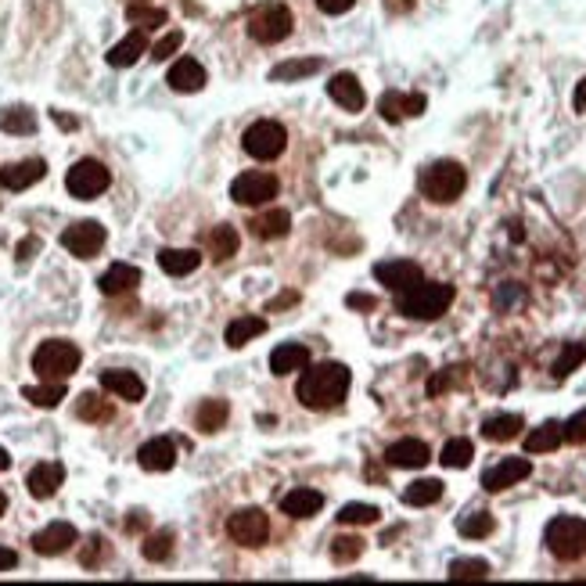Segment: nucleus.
<instances>
[{
  "mask_svg": "<svg viewBox=\"0 0 586 586\" xmlns=\"http://www.w3.org/2000/svg\"><path fill=\"white\" fill-rule=\"evenodd\" d=\"M350 367L342 363H317V367H302V378L295 385V396L302 407L309 411H331L350 396Z\"/></svg>",
  "mask_w": 586,
  "mask_h": 586,
  "instance_id": "f257e3e1",
  "label": "nucleus"
},
{
  "mask_svg": "<svg viewBox=\"0 0 586 586\" xmlns=\"http://www.w3.org/2000/svg\"><path fill=\"white\" fill-rule=\"evenodd\" d=\"M454 285H443V281H417L413 288L400 292V302L396 309L411 320H439L450 302H454Z\"/></svg>",
  "mask_w": 586,
  "mask_h": 586,
  "instance_id": "f03ea898",
  "label": "nucleus"
},
{
  "mask_svg": "<svg viewBox=\"0 0 586 586\" xmlns=\"http://www.w3.org/2000/svg\"><path fill=\"white\" fill-rule=\"evenodd\" d=\"M421 194L428 198V202H435V205H450V202H457L461 194H465V187H468V173H465V166L461 162H454V159H443V162H432L424 173H421Z\"/></svg>",
  "mask_w": 586,
  "mask_h": 586,
  "instance_id": "7ed1b4c3",
  "label": "nucleus"
},
{
  "mask_svg": "<svg viewBox=\"0 0 586 586\" xmlns=\"http://www.w3.org/2000/svg\"><path fill=\"white\" fill-rule=\"evenodd\" d=\"M79 350L65 339H47L40 342V350L33 352V371L44 378V382H65L79 371Z\"/></svg>",
  "mask_w": 586,
  "mask_h": 586,
  "instance_id": "20e7f679",
  "label": "nucleus"
},
{
  "mask_svg": "<svg viewBox=\"0 0 586 586\" xmlns=\"http://www.w3.org/2000/svg\"><path fill=\"white\" fill-rule=\"evenodd\" d=\"M543 543L558 561H580L586 554V522L572 518V515H561V518H554L547 526Z\"/></svg>",
  "mask_w": 586,
  "mask_h": 586,
  "instance_id": "39448f33",
  "label": "nucleus"
},
{
  "mask_svg": "<svg viewBox=\"0 0 586 586\" xmlns=\"http://www.w3.org/2000/svg\"><path fill=\"white\" fill-rule=\"evenodd\" d=\"M241 144H245V152H248L252 159L270 162V159H277V155L288 148V130H285L281 122H274V119H259V122H252V126L245 130Z\"/></svg>",
  "mask_w": 586,
  "mask_h": 586,
  "instance_id": "423d86ee",
  "label": "nucleus"
},
{
  "mask_svg": "<svg viewBox=\"0 0 586 586\" xmlns=\"http://www.w3.org/2000/svg\"><path fill=\"white\" fill-rule=\"evenodd\" d=\"M292 26L295 18L285 4H267L256 15H248V37L256 44H281V40H288Z\"/></svg>",
  "mask_w": 586,
  "mask_h": 586,
  "instance_id": "0eeeda50",
  "label": "nucleus"
},
{
  "mask_svg": "<svg viewBox=\"0 0 586 586\" xmlns=\"http://www.w3.org/2000/svg\"><path fill=\"white\" fill-rule=\"evenodd\" d=\"M109 183H112V173H109V170H105V162H98V159H79V162L65 173V187H68V194H72V198H79V202H90V198L105 194V191H109Z\"/></svg>",
  "mask_w": 586,
  "mask_h": 586,
  "instance_id": "6e6552de",
  "label": "nucleus"
},
{
  "mask_svg": "<svg viewBox=\"0 0 586 586\" xmlns=\"http://www.w3.org/2000/svg\"><path fill=\"white\" fill-rule=\"evenodd\" d=\"M277 176L263 173V170H252V173H241L231 183V198L237 205H267L270 198H277Z\"/></svg>",
  "mask_w": 586,
  "mask_h": 586,
  "instance_id": "1a4fd4ad",
  "label": "nucleus"
},
{
  "mask_svg": "<svg viewBox=\"0 0 586 586\" xmlns=\"http://www.w3.org/2000/svg\"><path fill=\"white\" fill-rule=\"evenodd\" d=\"M227 532H231V539L241 543V547H263L267 536H270V518H267L259 508H241V511L231 515Z\"/></svg>",
  "mask_w": 586,
  "mask_h": 586,
  "instance_id": "9d476101",
  "label": "nucleus"
},
{
  "mask_svg": "<svg viewBox=\"0 0 586 586\" xmlns=\"http://www.w3.org/2000/svg\"><path fill=\"white\" fill-rule=\"evenodd\" d=\"M105 227L98 224V220H79V224H72V227H65V235H61V245L76 256V259H94L101 248H105Z\"/></svg>",
  "mask_w": 586,
  "mask_h": 586,
  "instance_id": "9b49d317",
  "label": "nucleus"
},
{
  "mask_svg": "<svg viewBox=\"0 0 586 586\" xmlns=\"http://www.w3.org/2000/svg\"><path fill=\"white\" fill-rule=\"evenodd\" d=\"M374 277H378L385 288H392V292H407L417 281H424V277H421V267L411 263V259H385V263L374 267Z\"/></svg>",
  "mask_w": 586,
  "mask_h": 586,
  "instance_id": "f8f14e48",
  "label": "nucleus"
},
{
  "mask_svg": "<svg viewBox=\"0 0 586 586\" xmlns=\"http://www.w3.org/2000/svg\"><path fill=\"white\" fill-rule=\"evenodd\" d=\"M528 475H532V465H528L526 457H508V461L493 465V468L482 475V489H486V493H500V489H508V486H518Z\"/></svg>",
  "mask_w": 586,
  "mask_h": 586,
  "instance_id": "ddd939ff",
  "label": "nucleus"
},
{
  "mask_svg": "<svg viewBox=\"0 0 586 586\" xmlns=\"http://www.w3.org/2000/svg\"><path fill=\"white\" fill-rule=\"evenodd\" d=\"M424 94H400V90H385L382 101H378V112L385 122H403V119H413L424 112Z\"/></svg>",
  "mask_w": 586,
  "mask_h": 586,
  "instance_id": "4468645a",
  "label": "nucleus"
},
{
  "mask_svg": "<svg viewBox=\"0 0 586 586\" xmlns=\"http://www.w3.org/2000/svg\"><path fill=\"white\" fill-rule=\"evenodd\" d=\"M47 176V162L44 159H22V162H11L0 170V187L4 191H26L33 183H40Z\"/></svg>",
  "mask_w": 586,
  "mask_h": 586,
  "instance_id": "2eb2a0df",
  "label": "nucleus"
},
{
  "mask_svg": "<svg viewBox=\"0 0 586 586\" xmlns=\"http://www.w3.org/2000/svg\"><path fill=\"white\" fill-rule=\"evenodd\" d=\"M76 539H79V536H76V526H68V522H51V526L40 528V532L33 536V550L44 554V558H58V554H65Z\"/></svg>",
  "mask_w": 586,
  "mask_h": 586,
  "instance_id": "dca6fc26",
  "label": "nucleus"
},
{
  "mask_svg": "<svg viewBox=\"0 0 586 586\" xmlns=\"http://www.w3.org/2000/svg\"><path fill=\"white\" fill-rule=\"evenodd\" d=\"M432 461V450L421 439H400L385 450V465L389 468H424Z\"/></svg>",
  "mask_w": 586,
  "mask_h": 586,
  "instance_id": "f3484780",
  "label": "nucleus"
},
{
  "mask_svg": "<svg viewBox=\"0 0 586 586\" xmlns=\"http://www.w3.org/2000/svg\"><path fill=\"white\" fill-rule=\"evenodd\" d=\"M328 94L335 105H342L346 112H360L367 105V94H363V83L352 76V72H339L331 83H328Z\"/></svg>",
  "mask_w": 586,
  "mask_h": 586,
  "instance_id": "a211bd4d",
  "label": "nucleus"
},
{
  "mask_svg": "<svg viewBox=\"0 0 586 586\" xmlns=\"http://www.w3.org/2000/svg\"><path fill=\"white\" fill-rule=\"evenodd\" d=\"M61 482H65V468H61L58 461H44V465H37V468L29 471V478H26L29 493H33L37 500H51V497L58 493Z\"/></svg>",
  "mask_w": 586,
  "mask_h": 586,
  "instance_id": "6ab92c4d",
  "label": "nucleus"
},
{
  "mask_svg": "<svg viewBox=\"0 0 586 586\" xmlns=\"http://www.w3.org/2000/svg\"><path fill=\"white\" fill-rule=\"evenodd\" d=\"M101 389L112 392L126 403H141L144 400V382L133 371H101Z\"/></svg>",
  "mask_w": 586,
  "mask_h": 586,
  "instance_id": "aec40b11",
  "label": "nucleus"
},
{
  "mask_svg": "<svg viewBox=\"0 0 586 586\" xmlns=\"http://www.w3.org/2000/svg\"><path fill=\"white\" fill-rule=\"evenodd\" d=\"M166 83L173 87L176 94H198V90L205 87V68H202L194 58H180V61H173Z\"/></svg>",
  "mask_w": 586,
  "mask_h": 586,
  "instance_id": "412c9836",
  "label": "nucleus"
},
{
  "mask_svg": "<svg viewBox=\"0 0 586 586\" xmlns=\"http://www.w3.org/2000/svg\"><path fill=\"white\" fill-rule=\"evenodd\" d=\"M137 461L144 471H170L176 465V446L173 439H148L141 450H137Z\"/></svg>",
  "mask_w": 586,
  "mask_h": 586,
  "instance_id": "4be33fe9",
  "label": "nucleus"
},
{
  "mask_svg": "<svg viewBox=\"0 0 586 586\" xmlns=\"http://www.w3.org/2000/svg\"><path fill=\"white\" fill-rule=\"evenodd\" d=\"M141 285V270L137 267H130V263H112L105 274H101V281H98V288L105 295H122V292H133Z\"/></svg>",
  "mask_w": 586,
  "mask_h": 586,
  "instance_id": "5701e85b",
  "label": "nucleus"
},
{
  "mask_svg": "<svg viewBox=\"0 0 586 586\" xmlns=\"http://www.w3.org/2000/svg\"><path fill=\"white\" fill-rule=\"evenodd\" d=\"M159 267H162L170 277L194 274V270L202 267V252H194V248H162V252H159Z\"/></svg>",
  "mask_w": 586,
  "mask_h": 586,
  "instance_id": "b1692460",
  "label": "nucleus"
},
{
  "mask_svg": "<svg viewBox=\"0 0 586 586\" xmlns=\"http://www.w3.org/2000/svg\"><path fill=\"white\" fill-rule=\"evenodd\" d=\"M309 363V350L306 346H298V342H285V346H277V350L270 352V371L281 378V374H295V371H302Z\"/></svg>",
  "mask_w": 586,
  "mask_h": 586,
  "instance_id": "393cba45",
  "label": "nucleus"
},
{
  "mask_svg": "<svg viewBox=\"0 0 586 586\" xmlns=\"http://www.w3.org/2000/svg\"><path fill=\"white\" fill-rule=\"evenodd\" d=\"M144 51H148V37H144V29H137V33H126L116 47L109 51V65H116V68H130L133 61H141V55H144Z\"/></svg>",
  "mask_w": 586,
  "mask_h": 586,
  "instance_id": "a878e982",
  "label": "nucleus"
},
{
  "mask_svg": "<svg viewBox=\"0 0 586 586\" xmlns=\"http://www.w3.org/2000/svg\"><path fill=\"white\" fill-rule=\"evenodd\" d=\"M522 428H526V421H522L518 413H497V417H489V421L482 424V435H486L489 443H511V439L522 435Z\"/></svg>",
  "mask_w": 586,
  "mask_h": 586,
  "instance_id": "bb28decb",
  "label": "nucleus"
},
{
  "mask_svg": "<svg viewBox=\"0 0 586 586\" xmlns=\"http://www.w3.org/2000/svg\"><path fill=\"white\" fill-rule=\"evenodd\" d=\"M248 227H252V235L263 237V241H277V237H285L292 231V216L285 209H270V213L256 216Z\"/></svg>",
  "mask_w": 586,
  "mask_h": 586,
  "instance_id": "cd10ccee",
  "label": "nucleus"
},
{
  "mask_svg": "<svg viewBox=\"0 0 586 586\" xmlns=\"http://www.w3.org/2000/svg\"><path fill=\"white\" fill-rule=\"evenodd\" d=\"M320 508H324V497H320L317 489H292V493L281 500V511L292 515V518H313Z\"/></svg>",
  "mask_w": 586,
  "mask_h": 586,
  "instance_id": "c85d7f7f",
  "label": "nucleus"
},
{
  "mask_svg": "<svg viewBox=\"0 0 586 586\" xmlns=\"http://www.w3.org/2000/svg\"><path fill=\"white\" fill-rule=\"evenodd\" d=\"M561 443H565L561 424H558V421H547V424L532 428L526 435V454H550V450H558Z\"/></svg>",
  "mask_w": 586,
  "mask_h": 586,
  "instance_id": "c756f323",
  "label": "nucleus"
},
{
  "mask_svg": "<svg viewBox=\"0 0 586 586\" xmlns=\"http://www.w3.org/2000/svg\"><path fill=\"white\" fill-rule=\"evenodd\" d=\"M0 130L15 133V137H29V133H37V112L26 105H11L0 112Z\"/></svg>",
  "mask_w": 586,
  "mask_h": 586,
  "instance_id": "7c9ffc66",
  "label": "nucleus"
},
{
  "mask_svg": "<svg viewBox=\"0 0 586 586\" xmlns=\"http://www.w3.org/2000/svg\"><path fill=\"white\" fill-rule=\"evenodd\" d=\"M267 331V320L263 317H237L227 324V346L231 350H241V346H248L252 339H259Z\"/></svg>",
  "mask_w": 586,
  "mask_h": 586,
  "instance_id": "2f4dec72",
  "label": "nucleus"
},
{
  "mask_svg": "<svg viewBox=\"0 0 586 586\" xmlns=\"http://www.w3.org/2000/svg\"><path fill=\"white\" fill-rule=\"evenodd\" d=\"M320 68H324L320 58H292V61L274 65V68H270V79H274V83H292V79H306V76H313V72H320Z\"/></svg>",
  "mask_w": 586,
  "mask_h": 586,
  "instance_id": "473e14b6",
  "label": "nucleus"
},
{
  "mask_svg": "<svg viewBox=\"0 0 586 586\" xmlns=\"http://www.w3.org/2000/svg\"><path fill=\"white\" fill-rule=\"evenodd\" d=\"M227 417H231V407L224 403V400H205L198 413H194V424L205 432V435H213V432H220L224 424H227Z\"/></svg>",
  "mask_w": 586,
  "mask_h": 586,
  "instance_id": "72a5a7b5",
  "label": "nucleus"
},
{
  "mask_svg": "<svg viewBox=\"0 0 586 586\" xmlns=\"http://www.w3.org/2000/svg\"><path fill=\"white\" fill-rule=\"evenodd\" d=\"M22 396L33 403V407H44V411H55L61 400H65V382H44V385H29L22 389Z\"/></svg>",
  "mask_w": 586,
  "mask_h": 586,
  "instance_id": "f704fd0d",
  "label": "nucleus"
},
{
  "mask_svg": "<svg viewBox=\"0 0 586 586\" xmlns=\"http://www.w3.org/2000/svg\"><path fill=\"white\" fill-rule=\"evenodd\" d=\"M443 497V482L439 478H417L411 482L407 489H403V500L411 504V508H428V504H435Z\"/></svg>",
  "mask_w": 586,
  "mask_h": 586,
  "instance_id": "c9c22d12",
  "label": "nucleus"
},
{
  "mask_svg": "<svg viewBox=\"0 0 586 586\" xmlns=\"http://www.w3.org/2000/svg\"><path fill=\"white\" fill-rule=\"evenodd\" d=\"M112 403H105L101 396H94V392H83L79 400H76V417L79 421H94V424H105V421H112Z\"/></svg>",
  "mask_w": 586,
  "mask_h": 586,
  "instance_id": "e433bc0d",
  "label": "nucleus"
},
{
  "mask_svg": "<svg viewBox=\"0 0 586 586\" xmlns=\"http://www.w3.org/2000/svg\"><path fill=\"white\" fill-rule=\"evenodd\" d=\"M237 245H241V237L231 224H220V227H213V235H209V248H213V259H231L237 256Z\"/></svg>",
  "mask_w": 586,
  "mask_h": 586,
  "instance_id": "4c0bfd02",
  "label": "nucleus"
},
{
  "mask_svg": "<svg viewBox=\"0 0 586 586\" xmlns=\"http://www.w3.org/2000/svg\"><path fill=\"white\" fill-rule=\"evenodd\" d=\"M126 18H130L137 29H144V33H148V29H162V26H166V11H162V7H148L144 0L130 4V7H126Z\"/></svg>",
  "mask_w": 586,
  "mask_h": 586,
  "instance_id": "58836bf2",
  "label": "nucleus"
},
{
  "mask_svg": "<svg viewBox=\"0 0 586 586\" xmlns=\"http://www.w3.org/2000/svg\"><path fill=\"white\" fill-rule=\"evenodd\" d=\"M454 583H475V580H489V561H482V558H461V561H454L450 565V572H446Z\"/></svg>",
  "mask_w": 586,
  "mask_h": 586,
  "instance_id": "ea45409f",
  "label": "nucleus"
},
{
  "mask_svg": "<svg viewBox=\"0 0 586 586\" xmlns=\"http://www.w3.org/2000/svg\"><path fill=\"white\" fill-rule=\"evenodd\" d=\"M471 457H475V446H471L468 439H450V443L443 446V454H439L443 468H468Z\"/></svg>",
  "mask_w": 586,
  "mask_h": 586,
  "instance_id": "a19ab883",
  "label": "nucleus"
},
{
  "mask_svg": "<svg viewBox=\"0 0 586 586\" xmlns=\"http://www.w3.org/2000/svg\"><path fill=\"white\" fill-rule=\"evenodd\" d=\"M583 360H586V342H569V346L561 350V356L554 360L550 371H554V378H569Z\"/></svg>",
  "mask_w": 586,
  "mask_h": 586,
  "instance_id": "79ce46f5",
  "label": "nucleus"
},
{
  "mask_svg": "<svg viewBox=\"0 0 586 586\" xmlns=\"http://www.w3.org/2000/svg\"><path fill=\"white\" fill-rule=\"evenodd\" d=\"M382 518V511L374 508V504H346L342 511H339V522L342 526H374Z\"/></svg>",
  "mask_w": 586,
  "mask_h": 586,
  "instance_id": "37998d69",
  "label": "nucleus"
},
{
  "mask_svg": "<svg viewBox=\"0 0 586 586\" xmlns=\"http://www.w3.org/2000/svg\"><path fill=\"white\" fill-rule=\"evenodd\" d=\"M363 554V539L360 536H339L335 543H331V561L335 565H350Z\"/></svg>",
  "mask_w": 586,
  "mask_h": 586,
  "instance_id": "c03bdc74",
  "label": "nucleus"
},
{
  "mask_svg": "<svg viewBox=\"0 0 586 586\" xmlns=\"http://www.w3.org/2000/svg\"><path fill=\"white\" fill-rule=\"evenodd\" d=\"M141 550H144L148 561H166L173 554V532H152Z\"/></svg>",
  "mask_w": 586,
  "mask_h": 586,
  "instance_id": "a18cd8bd",
  "label": "nucleus"
},
{
  "mask_svg": "<svg viewBox=\"0 0 586 586\" xmlns=\"http://www.w3.org/2000/svg\"><path fill=\"white\" fill-rule=\"evenodd\" d=\"M457 528H461V536H465V539H482V536H489V532H493V515H486V511L465 515V518L457 522Z\"/></svg>",
  "mask_w": 586,
  "mask_h": 586,
  "instance_id": "49530a36",
  "label": "nucleus"
},
{
  "mask_svg": "<svg viewBox=\"0 0 586 586\" xmlns=\"http://www.w3.org/2000/svg\"><path fill=\"white\" fill-rule=\"evenodd\" d=\"M561 432H565V443H572V446H583V443H586V411L572 413V417L561 424Z\"/></svg>",
  "mask_w": 586,
  "mask_h": 586,
  "instance_id": "de8ad7c7",
  "label": "nucleus"
},
{
  "mask_svg": "<svg viewBox=\"0 0 586 586\" xmlns=\"http://www.w3.org/2000/svg\"><path fill=\"white\" fill-rule=\"evenodd\" d=\"M180 44H183V33H180V29L166 33V37H162V40H159V44L152 47V58H155V61H166L170 55H176V51H180Z\"/></svg>",
  "mask_w": 586,
  "mask_h": 586,
  "instance_id": "09e8293b",
  "label": "nucleus"
},
{
  "mask_svg": "<svg viewBox=\"0 0 586 586\" xmlns=\"http://www.w3.org/2000/svg\"><path fill=\"white\" fill-rule=\"evenodd\" d=\"M511 302H522V288H518V285H500V288H497V309H504V306H511Z\"/></svg>",
  "mask_w": 586,
  "mask_h": 586,
  "instance_id": "8fccbe9b",
  "label": "nucleus"
},
{
  "mask_svg": "<svg viewBox=\"0 0 586 586\" xmlns=\"http://www.w3.org/2000/svg\"><path fill=\"white\" fill-rule=\"evenodd\" d=\"M352 4H356V0H317V7H320L324 15H346Z\"/></svg>",
  "mask_w": 586,
  "mask_h": 586,
  "instance_id": "3c124183",
  "label": "nucleus"
},
{
  "mask_svg": "<svg viewBox=\"0 0 586 586\" xmlns=\"http://www.w3.org/2000/svg\"><path fill=\"white\" fill-rule=\"evenodd\" d=\"M346 302H350L352 309H374V306H378V298H374V295H363V292H352Z\"/></svg>",
  "mask_w": 586,
  "mask_h": 586,
  "instance_id": "603ef678",
  "label": "nucleus"
},
{
  "mask_svg": "<svg viewBox=\"0 0 586 586\" xmlns=\"http://www.w3.org/2000/svg\"><path fill=\"white\" fill-rule=\"evenodd\" d=\"M37 248H40V241H37V237H26V241L18 245V263H29Z\"/></svg>",
  "mask_w": 586,
  "mask_h": 586,
  "instance_id": "864d4df0",
  "label": "nucleus"
},
{
  "mask_svg": "<svg viewBox=\"0 0 586 586\" xmlns=\"http://www.w3.org/2000/svg\"><path fill=\"white\" fill-rule=\"evenodd\" d=\"M18 565V554L11 550V547H0V572H7V569H15Z\"/></svg>",
  "mask_w": 586,
  "mask_h": 586,
  "instance_id": "5fc2aeb1",
  "label": "nucleus"
},
{
  "mask_svg": "<svg viewBox=\"0 0 586 586\" xmlns=\"http://www.w3.org/2000/svg\"><path fill=\"white\" fill-rule=\"evenodd\" d=\"M90 543H94V547H90V550H87V554H83V565H87V569H90V565H94V561H98V554H101V550H105V543H101V539H98V536H94V539H90Z\"/></svg>",
  "mask_w": 586,
  "mask_h": 586,
  "instance_id": "6e6d98bb",
  "label": "nucleus"
},
{
  "mask_svg": "<svg viewBox=\"0 0 586 586\" xmlns=\"http://www.w3.org/2000/svg\"><path fill=\"white\" fill-rule=\"evenodd\" d=\"M572 105H576V112H586V76H583V83L576 87V98H572Z\"/></svg>",
  "mask_w": 586,
  "mask_h": 586,
  "instance_id": "4d7b16f0",
  "label": "nucleus"
},
{
  "mask_svg": "<svg viewBox=\"0 0 586 586\" xmlns=\"http://www.w3.org/2000/svg\"><path fill=\"white\" fill-rule=\"evenodd\" d=\"M55 122H58L61 130H76V119H68V116H61V112H55Z\"/></svg>",
  "mask_w": 586,
  "mask_h": 586,
  "instance_id": "13d9d810",
  "label": "nucleus"
},
{
  "mask_svg": "<svg viewBox=\"0 0 586 586\" xmlns=\"http://www.w3.org/2000/svg\"><path fill=\"white\" fill-rule=\"evenodd\" d=\"M411 4H413V0H389V7H392V11H407Z\"/></svg>",
  "mask_w": 586,
  "mask_h": 586,
  "instance_id": "bf43d9fd",
  "label": "nucleus"
},
{
  "mask_svg": "<svg viewBox=\"0 0 586 586\" xmlns=\"http://www.w3.org/2000/svg\"><path fill=\"white\" fill-rule=\"evenodd\" d=\"M7 468H11V457H7V450L0 446V471H7Z\"/></svg>",
  "mask_w": 586,
  "mask_h": 586,
  "instance_id": "052dcab7",
  "label": "nucleus"
},
{
  "mask_svg": "<svg viewBox=\"0 0 586 586\" xmlns=\"http://www.w3.org/2000/svg\"><path fill=\"white\" fill-rule=\"evenodd\" d=\"M4 511H7V497L0 493V515H4Z\"/></svg>",
  "mask_w": 586,
  "mask_h": 586,
  "instance_id": "680f3d73",
  "label": "nucleus"
}]
</instances>
